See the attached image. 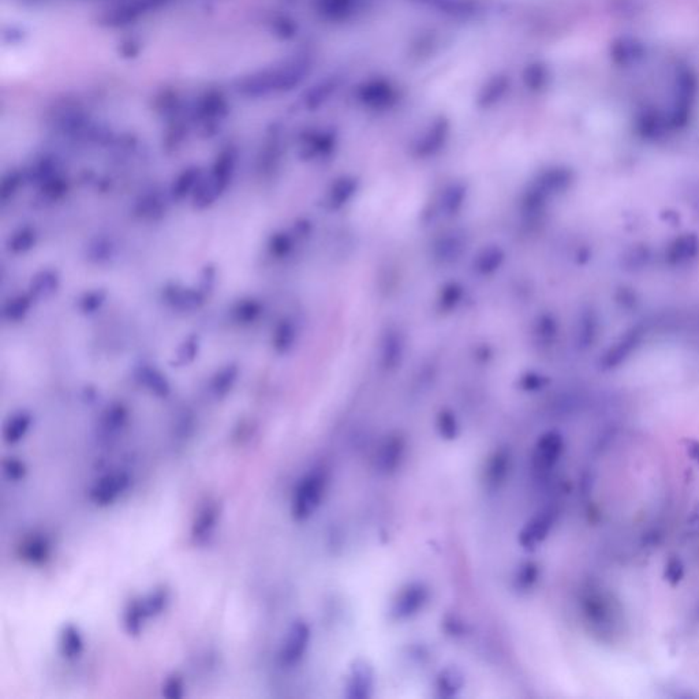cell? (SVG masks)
I'll return each instance as SVG.
<instances>
[{"instance_id": "cell-11", "label": "cell", "mask_w": 699, "mask_h": 699, "mask_svg": "<svg viewBox=\"0 0 699 699\" xmlns=\"http://www.w3.org/2000/svg\"><path fill=\"white\" fill-rule=\"evenodd\" d=\"M129 421V410L123 403L108 406L98 421V433L103 438L118 436Z\"/></svg>"}, {"instance_id": "cell-22", "label": "cell", "mask_w": 699, "mask_h": 699, "mask_svg": "<svg viewBox=\"0 0 699 699\" xmlns=\"http://www.w3.org/2000/svg\"><path fill=\"white\" fill-rule=\"evenodd\" d=\"M297 331L290 320H282L272 335V346L276 352L286 354L293 349L295 342Z\"/></svg>"}, {"instance_id": "cell-28", "label": "cell", "mask_w": 699, "mask_h": 699, "mask_svg": "<svg viewBox=\"0 0 699 699\" xmlns=\"http://www.w3.org/2000/svg\"><path fill=\"white\" fill-rule=\"evenodd\" d=\"M1 469H3L4 477L10 482H19V481L25 480V477L28 474L26 465L15 456L6 458L1 463Z\"/></svg>"}, {"instance_id": "cell-27", "label": "cell", "mask_w": 699, "mask_h": 699, "mask_svg": "<svg viewBox=\"0 0 699 699\" xmlns=\"http://www.w3.org/2000/svg\"><path fill=\"white\" fill-rule=\"evenodd\" d=\"M24 180V175L18 171H10L3 176L0 184V201L1 204H7L14 196L18 193Z\"/></svg>"}, {"instance_id": "cell-24", "label": "cell", "mask_w": 699, "mask_h": 699, "mask_svg": "<svg viewBox=\"0 0 699 699\" xmlns=\"http://www.w3.org/2000/svg\"><path fill=\"white\" fill-rule=\"evenodd\" d=\"M144 612L148 619L156 617L166 611L169 603H170V593L167 589H156L155 592L149 593L146 597L139 598Z\"/></svg>"}, {"instance_id": "cell-18", "label": "cell", "mask_w": 699, "mask_h": 699, "mask_svg": "<svg viewBox=\"0 0 699 699\" xmlns=\"http://www.w3.org/2000/svg\"><path fill=\"white\" fill-rule=\"evenodd\" d=\"M33 304H35V301L32 300V297L28 293L14 295L3 305L1 316L7 322H12V324L22 322L28 317V314L31 313V309H32Z\"/></svg>"}, {"instance_id": "cell-1", "label": "cell", "mask_w": 699, "mask_h": 699, "mask_svg": "<svg viewBox=\"0 0 699 699\" xmlns=\"http://www.w3.org/2000/svg\"><path fill=\"white\" fill-rule=\"evenodd\" d=\"M236 169V153L231 149L221 152L211 171L204 174L196 193L191 197L194 209L204 211L215 205L225 193Z\"/></svg>"}, {"instance_id": "cell-15", "label": "cell", "mask_w": 699, "mask_h": 699, "mask_svg": "<svg viewBox=\"0 0 699 699\" xmlns=\"http://www.w3.org/2000/svg\"><path fill=\"white\" fill-rule=\"evenodd\" d=\"M37 241H39L37 231L31 225H24L10 234V236L6 241V249L7 252L15 256L25 254L32 249H35Z\"/></svg>"}, {"instance_id": "cell-32", "label": "cell", "mask_w": 699, "mask_h": 699, "mask_svg": "<svg viewBox=\"0 0 699 699\" xmlns=\"http://www.w3.org/2000/svg\"><path fill=\"white\" fill-rule=\"evenodd\" d=\"M690 452H691V456L699 462V444L698 442H691L690 445Z\"/></svg>"}, {"instance_id": "cell-21", "label": "cell", "mask_w": 699, "mask_h": 699, "mask_svg": "<svg viewBox=\"0 0 699 699\" xmlns=\"http://www.w3.org/2000/svg\"><path fill=\"white\" fill-rule=\"evenodd\" d=\"M146 620H148V617L144 612L141 600L130 601L125 610V613H123L125 631L132 638L139 637L144 631V625H145Z\"/></svg>"}, {"instance_id": "cell-13", "label": "cell", "mask_w": 699, "mask_h": 699, "mask_svg": "<svg viewBox=\"0 0 699 699\" xmlns=\"http://www.w3.org/2000/svg\"><path fill=\"white\" fill-rule=\"evenodd\" d=\"M239 366L236 363H227L220 368L209 381V393L214 399L221 400L231 392L239 379Z\"/></svg>"}, {"instance_id": "cell-17", "label": "cell", "mask_w": 699, "mask_h": 699, "mask_svg": "<svg viewBox=\"0 0 699 699\" xmlns=\"http://www.w3.org/2000/svg\"><path fill=\"white\" fill-rule=\"evenodd\" d=\"M116 243L108 236H96L87 246V259L96 265H105L115 259Z\"/></svg>"}, {"instance_id": "cell-10", "label": "cell", "mask_w": 699, "mask_h": 699, "mask_svg": "<svg viewBox=\"0 0 699 699\" xmlns=\"http://www.w3.org/2000/svg\"><path fill=\"white\" fill-rule=\"evenodd\" d=\"M18 556L31 566H43L51 556V542L43 534H33L18 546Z\"/></svg>"}, {"instance_id": "cell-19", "label": "cell", "mask_w": 699, "mask_h": 699, "mask_svg": "<svg viewBox=\"0 0 699 699\" xmlns=\"http://www.w3.org/2000/svg\"><path fill=\"white\" fill-rule=\"evenodd\" d=\"M262 305L254 298L241 300L231 310V318L236 325L250 327L261 317Z\"/></svg>"}, {"instance_id": "cell-31", "label": "cell", "mask_w": 699, "mask_h": 699, "mask_svg": "<svg viewBox=\"0 0 699 699\" xmlns=\"http://www.w3.org/2000/svg\"><path fill=\"white\" fill-rule=\"evenodd\" d=\"M683 573H684V568H683V564L680 563V560L671 559L665 568L666 580L672 585H676L683 578Z\"/></svg>"}, {"instance_id": "cell-30", "label": "cell", "mask_w": 699, "mask_h": 699, "mask_svg": "<svg viewBox=\"0 0 699 699\" xmlns=\"http://www.w3.org/2000/svg\"><path fill=\"white\" fill-rule=\"evenodd\" d=\"M162 696L167 699H180L184 696V682L178 673L170 675L162 687Z\"/></svg>"}, {"instance_id": "cell-2", "label": "cell", "mask_w": 699, "mask_h": 699, "mask_svg": "<svg viewBox=\"0 0 699 699\" xmlns=\"http://www.w3.org/2000/svg\"><path fill=\"white\" fill-rule=\"evenodd\" d=\"M322 490L324 478L320 473H310L302 478L293 497L291 512L294 519L305 521L314 512V510L320 504Z\"/></svg>"}, {"instance_id": "cell-12", "label": "cell", "mask_w": 699, "mask_h": 699, "mask_svg": "<svg viewBox=\"0 0 699 699\" xmlns=\"http://www.w3.org/2000/svg\"><path fill=\"white\" fill-rule=\"evenodd\" d=\"M202 176H204L202 170L197 166L184 169L180 174L176 175L174 182L171 183L169 197L173 201H182L187 197H193Z\"/></svg>"}, {"instance_id": "cell-4", "label": "cell", "mask_w": 699, "mask_h": 699, "mask_svg": "<svg viewBox=\"0 0 699 699\" xmlns=\"http://www.w3.org/2000/svg\"><path fill=\"white\" fill-rule=\"evenodd\" d=\"M207 293L202 288L187 287L182 284H167L162 291V300L166 305L180 313H193L205 304Z\"/></svg>"}, {"instance_id": "cell-25", "label": "cell", "mask_w": 699, "mask_h": 699, "mask_svg": "<svg viewBox=\"0 0 699 699\" xmlns=\"http://www.w3.org/2000/svg\"><path fill=\"white\" fill-rule=\"evenodd\" d=\"M107 298H108V295H107V291H104V290L97 288V290L87 291L78 300L77 307L83 314L92 316L103 309V306L105 305V302H107Z\"/></svg>"}, {"instance_id": "cell-16", "label": "cell", "mask_w": 699, "mask_h": 699, "mask_svg": "<svg viewBox=\"0 0 699 699\" xmlns=\"http://www.w3.org/2000/svg\"><path fill=\"white\" fill-rule=\"evenodd\" d=\"M60 655L67 659H76L84 653L85 641L78 627L74 624H66L60 631L59 638Z\"/></svg>"}, {"instance_id": "cell-29", "label": "cell", "mask_w": 699, "mask_h": 699, "mask_svg": "<svg viewBox=\"0 0 699 699\" xmlns=\"http://www.w3.org/2000/svg\"><path fill=\"white\" fill-rule=\"evenodd\" d=\"M293 249V241L286 232H277L270 236L269 243H268V250L272 257L275 259H283L286 257Z\"/></svg>"}, {"instance_id": "cell-3", "label": "cell", "mask_w": 699, "mask_h": 699, "mask_svg": "<svg viewBox=\"0 0 699 699\" xmlns=\"http://www.w3.org/2000/svg\"><path fill=\"white\" fill-rule=\"evenodd\" d=\"M131 477L128 472L119 470L103 476L89 490L90 501L97 507H108L114 504L129 487Z\"/></svg>"}, {"instance_id": "cell-9", "label": "cell", "mask_w": 699, "mask_h": 699, "mask_svg": "<svg viewBox=\"0 0 699 699\" xmlns=\"http://www.w3.org/2000/svg\"><path fill=\"white\" fill-rule=\"evenodd\" d=\"M60 287V275L58 270L45 268L36 272L28 286V294L35 302H42L52 298Z\"/></svg>"}, {"instance_id": "cell-26", "label": "cell", "mask_w": 699, "mask_h": 699, "mask_svg": "<svg viewBox=\"0 0 699 699\" xmlns=\"http://www.w3.org/2000/svg\"><path fill=\"white\" fill-rule=\"evenodd\" d=\"M562 451V440L556 435H549L540 447V460L542 466H551L559 458Z\"/></svg>"}, {"instance_id": "cell-7", "label": "cell", "mask_w": 699, "mask_h": 699, "mask_svg": "<svg viewBox=\"0 0 699 699\" xmlns=\"http://www.w3.org/2000/svg\"><path fill=\"white\" fill-rule=\"evenodd\" d=\"M221 514V508L218 501H209L201 507L198 514L196 515L190 535L196 544H205L214 534L218 524V518Z\"/></svg>"}, {"instance_id": "cell-6", "label": "cell", "mask_w": 699, "mask_h": 699, "mask_svg": "<svg viewBox=\"0 0 699 699\" xmlns=\"http://www.w3.org/2000/svg\"><path fill=\"white\" fill-rule=\"evenodd\" d=\"M134 380L149 393L159 399H167L171 395V384L167 376L155 365L141 362L134 368Z\"/></svg>"}, {"instance_id": "cell-8", "label": "cell", "mask_w": 699, "mask_h": 699, "mask_svg": "<svg viewBox=\"0 0 699 699\" xmlns=\"http://www.w3.org/2000/svg\"><path fill=\"white\" fill-rule=\"evenodd\" d=\"M169 198L159 190L145 191L135 200L134 214L145 221H157L167 214Z\"/></svg>"}, {"instance_id": "cell-20", "label": "cell", "mask_w": 699, "mask_h": 699, "mask_svg": "<svg viewBox=\"0 0 699 699\" xmlns=\"http://www.w3.org/2000/svg\"><path fill=\"white\" fill-rule=\"evenodd\" d=\"M201 339L198 335L191 334L186 336L175 351L173 365L176 368H183L191 365L200 355Z\"/></svg>"}, {"instance_id": "cell-23", "label": "cell", "mask_w": 699, "mask_h": 699, "mask_svg": "<svg viewBox=\"0 0 699 699\" xmlns=\"http://www.w3.org/2000/svg\"><path fill=\"white\" fill-rule=\"evenodd\" d=\"M37 189H39V194L43 198V201L49 202V204L58 202L69 191V180L64 175H62L60 173L51 179H48L46 182H44L43 184H40Z\"/></svg>"}, {"instance_id": "cell-5", "label": "cell", "mask_w": 699, "mask_h": 699, "mask_svg": "<svg viewBox=\"0 0 699 699\" xmlns=\"http://www.w3.org/2000/svg\"><path fill=\"white\" fill-rule=\"evenodd\" d=\"M310 639V631L307 624L297 620L290 627L283 648L280 650V661L286 666L297 665L305 655Z\"/></svg>"}, {"instance_id": "cell-14", "label": "cell", "mask_w": 699, "mask_h": 699, "mask_svg": "<svg viewBox=\"0 0 699 699\" xmlns=\"http://www.w3.org/2000/svg\"><path fill=\"white\" fill-rule=\"evenodd\" d=\"M33 424V417L29 411H17L7 418L3 426V440L8 445L19 442L28 435Z\"/></svg>"}]
</instances>
